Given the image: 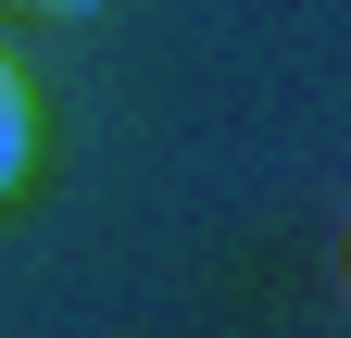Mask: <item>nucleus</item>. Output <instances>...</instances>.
Here are the masks:
<instances>
[{
  "label": "nucleus",
  "mask_w": 351,
  "mask_h": 338,
  "mask_svg": "<svg viewBox=\"0 0 351 338\" xmlns=\"http://www.w3.org/2000/svg\"><path fill=\"white\" fill-rule=\"evenodd\" d=\"M25 163H38V101H25V75L0 63V200L25 188Z\"/></svg>",
  "instance_id": "nucleus-1"
},
{
  "label": "nucleus",
  "mask_w": 351,
  "mask_h": 338,
  "mask_svg": "<svg viewBox=\"0 0 351 338\" xmlns=\"http://www.w3.org/2000/svg\"><path fill=\"white\" fill-rule=\"evenodd\" d=\"M101 0H0V25H88Z\"/></svg>",
  "instance_id": "nucleus-2"
}]
</instances>
